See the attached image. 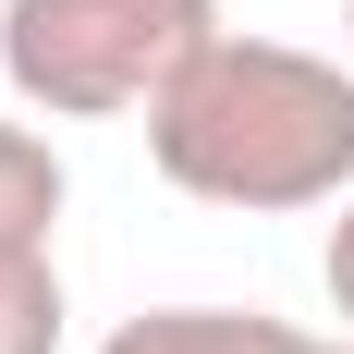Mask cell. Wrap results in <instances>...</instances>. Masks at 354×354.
<instances>
[{
  "instance_id": "3957f363",
  "label": "cell",
  "mask_w": 354,
  "mask_h": 354,
  "mask_svg": "<svg viewBox=\"0 0 354 354\" xmlns=\"http://www.w3.org/2000/svg\"><path fill=\"white\" fill-rule=\"evenodd\" d=\"M98 354H306V330L257 318V306H147V318H122Z\"/></svg>"
},
{
  "instance_id": "52a82bcc",
  "label": "cell",
  "mask_w": 354,
  "mask_h": 354,
  "mask_svg": "<svg viewBox=\"0 0 354 354\" xmlns=\"http://www.w3.org/2000/svg\"><path fill=\"white\" fill-rule=\"evenodd\" d=\"M306 354H354V342H306Z\"/></svg>"
},
{
  "instance_id": "277c9868",
  "label": "cell",
  "mask_w": 354,
  "mask_h": 354,
  "mask_svg": "<svg viewBox=\"0 0 354 354\" xmlns=\"http://www.w3.org/2000/svg\"><path fill=\"white\" fill-rule=\"evenodd\" d=\"M62 232V147L37 122H0V269H49Z\"/></svg>"
},
{
  "instance_id": "7a4b0ae2",
  "label": "cell",
  "mask_w": 354,
  "mask_h": 354,
  "mask_svg": "<svg viewBox=\"0 0 354 354\" xmlns=\"http://www.w3.org/2000/svg\"><path fill=\"white\" fill-rule=\"evenodd\" d=\"M208 37H220V0H0V73L49 122L159 110V86Z\"/></svg>"
},
{
  "instance_id": "8992f818",
  "label": "cell",
  "mask_w": 354,
  "mask_h": 354,
  "mask_svg": "<svg viewBox=\"0 0 354 354\" xmlns=\"http://www.w3.org/2000/svg\"><path fill=\"white\" fill-rule=\"evenodd\" d=\"M342 62H354V0H342Z\"/></svg>"
},
{
  "instance_id": "6da1fadb",
  "label": "cell",
  "mask_w": 354,
  "mask_h": 354,
  "mask_svg": "<svg viewBox=\"0 0 354 354\" xmlns=\"http://www.w3.org/2000/svg\"><path fill=\"white\" fill-rule=\"evenodd\" d=\"M147 159H159V183L208 196V208H245V220L342 208L354 196V62L220 25L159 86Z\"/></svg>"
},
{
  "instance_id": "5b68a950",
  "label": "cell",
  "mask_w": 354,
  "mask_h": 354,
  "mask_svg": "<svg viewBox=\"0 0 354 354\" xmlns=\"http://www.w3.org/2000/svg\"><path fill=\"white\" fill-rule=\"evenodd\" d=\"M318 281H330V318H342V342H354V196H342V220H330V257H318Z\"/></svg>"
}]
</instances>
